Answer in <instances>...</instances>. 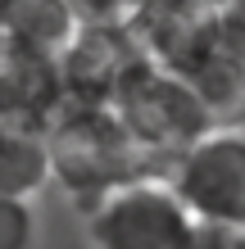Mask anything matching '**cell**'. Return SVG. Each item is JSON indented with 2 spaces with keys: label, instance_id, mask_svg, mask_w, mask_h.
<instances>
[{
  "label": "cell",
  "instance_id": "12",
  "mask_svg": "<svg viewBox=\"0 0 245 249\" xmlns=\"http://www.w3.org/2000/svg\"><path fill=\"white\" fill-rule=\"evenodd\" d=\"M186 249H245V231H227V227H205V222H195Z\"/></svg>",
  "mask_w": 245,
  "mask_h": 249
},
{
  "label": "cell",
  "instance_id": "14",
  "mask_svg": "<svg viewBox=\"0 0 245 249\" xmlns=\"http://www.w3.org/2000/svg\"><path fill=\"white\" fill-rule=\"evenodd\" d=\"M195 5H213V9H227L232 0H195Z\"/></svg>",
  "mask_w": 245,
  "mask_h": 249
},
{
  "label": "cell",
  "instance_id": "4",
  "mask_svg": "<svg viewBox=\"0 0 245 249\" xmlns=\"http://www.w3.org/2000/svg\"><path fill=\"white\" fill-rule=\"evenodd\" d=\"M168 181L195 222L245 231V131L213 127L168 168Z\"/></svg>",
  "mask_w": 245,
  "mask_h": 249
},
{
  "label": "cell",
  "instance_id": "11",
  "mask_svg": "<svg viewBox=\"0 0 245 249\" xmlns=\"http://www.w3.org/2000/svg\"><path fill=\"white\" fill-rule=\"evenodd\" d=\"M32 236H37L32 199L0 195V249H32Z\"/></svg>",
  "mask_w": 245,
  "mask_h": 249
},
{
  "label": "cell",
  "instance_id": "10",
  "mask_svg": "<svg viewBox=\"0 0 245 249\" xmlns=\"http://www.w3.org/2000/svg\"><path fill=\"white\" fill-rule=\"evenodd\" d=\"M68 5L91 27H136L154 0H68Z\"/></svg>",
  "mask_w": 245,
  "mask_h": 249
},
{
  "label": "cell",
  "instance_id": "13",
  "mask_svg": "<svg viewBox=\"0 0 245 249\" xmlns=\"http://www.w3.org/2000/svg\"><path fill=\"white\" fill-rule=\"evenodd\" d=\"M227 9H232V14H236V18L245 23V0H232V5H227Z\"/></svg>",
  "mask_w": 245,
  "mask_h": 249
},
{
  "label": "cell",
  "instance_id": "3",
  "mask_svg": "<svg viewBox=\"0 0 245 249\" xmlns=\"http://www.w3.org/2000/svg\"><path fill=\"white\" fill-rule=\"evenodd\" d=\"M191 231L195 217L168 172L127 181L86 209V236L95 249H186Z\"/></svg>",
  "mask_w": 245,
  "mask_h": 249
},
{
  "label": "cell",
  "instance_id": "1",
  "mask_svg": "<svg viewBox=\"0 0 245 249\" xmlns=\"http://www.w3.org/2000/svg\"><path fill=\"white\" fill-rule=\"evenodd\" d=\"M46 141H50L55 186H59L82 213L91 209L95 199H105L109 190L164 172L132 136H127V127H123L118 113H113V105H68L59 118H55V127L46 131Z\"/></svg>",
  "mask_w": 245,
  "mask_h": 249
},
{
  "label": "cell",
  "instance_id": "2",
  "mask_svg": "<svg viewBox=\"0 0 245 249\" xmlns=\"http://www.w3.org/2000/svg\"><path fill=\"white\" fill-rule=\"evenodd\" d=\"M113 113L123 118L127 136H132L164 172L177 163L195 141H205L209 131L218 127L213 113L205 109V100H200L177 72H168L159 64H146L123 86V95L113 100Z\"/></svg>",
  "mask_w": 245,
  "mask_h": 249
},
{
  "label": "cell",
  "instance_id": "6",
  "mask_svg": "<svg viewBox=\"0 0 245 249\" xmlns=\"http://www.w3.org/2000/svg\"><path fill=\"white\" fill-rule=\"evenodd\" d=\"M146 64H154L141 46L136 27H91L82 23L73 46L64 50V86L73 105H113L123 86Z\"/></svg>",
  "mask_w": 245,
  "mask_h": 249
},
{
  "label": "cell",
  "instance_id": "8",
  "mask_svg": "<svg viewBox=\"0 0 245 249\" xmlns=\"http://www.w3.org/2000/svg\"><path fill=\"white\" fill-rule=\"evenodd\" d=\"M68 105L59 59H0V118L50 131Z\"/></svg>",
  "mask_w": 245,
  "mask_h": 249
},
{
  "label": "cell",
  "instance_id": "7",
  "mask_svg": "<svg viewBox=\"0 0 245 249\" xmlns=\"http://www.w3.org/2000/svg\"><path fill=\"white\" fill-rule=\"evenodd\" d=\"M77 27L68 0H0V59H64Z\"/></svg>",
  "mask_w": 245,
  "mask_h": 249
},
{
  "label": "cell",
  "instance_id": "5",
  "mask_svg": "<svg viewBox=\"0 0 245 249\" xmlns=\"http://www.w3.org/2000/svg\"><path fill=\"white\" fill-rule=\"evenodd\" d=\"M168 72H177L205 100L218 127L245 123V23L232 9H213Z\"/></svg>",
  "mask_w": 245,
  "mask_h": 249
},
{
  "label": "cell",
  "instance_id": "9",
  "mask_svg": "<svg viewBox=\"0 0 245 249\" xmlns=\"http://www.w3.org/2000/svg\"><path fill=\"white\" fill-rule=\"evenodd\" d=\"M46 186H55L46 131H32V127L0 118V195L32 199Z\"/></svg>",
  "mask_w": 245,
  "mask_h": 249
}]
</instances>
